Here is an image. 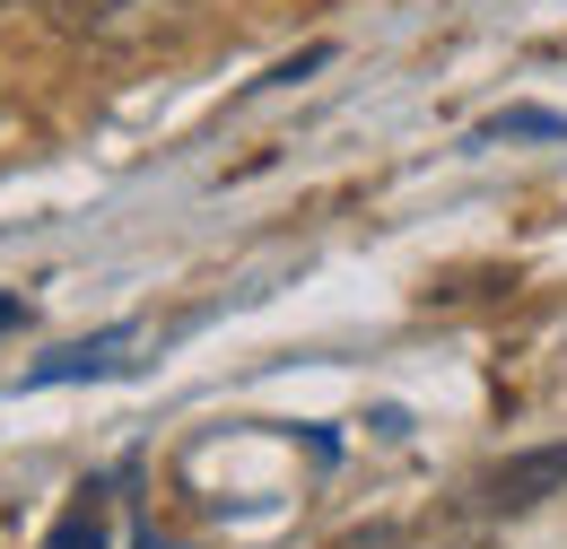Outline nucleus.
Masks as SVG:
<instances>
[{"mask_svg":"<svg viewBox=\"0 0 567 549\" xmlns=\"http://www.w3.org/2000/svg\"><path fill=\"white\" fill-rule=\"evenodd\" d=\"M0 9H18V0H0Z\"/></svg>","mask_w":567,"mask_h":549,"instance_id":"6e6552de","label":"nucleus"},{"mask_svg":"<svg viewBox=\"0 0 567 549\" xmlns=\"http://www.w3.org/2000/svg\"><path fill=\"white\" fill-rule=\"evenodd\" d=\"M332 62V44H306V53H297V62H280V70H262V87H297V79H306V70H323Z\"/></svg>","mask_w":567,"mask_h":549,"instance_id":"423d86ee","label":"nucleus"},{"mask_svg":"<svg viewBox=\"0 0 567 549\" xmlns=\"http://www.w3.org/2000/svg\"><path fill=\"white\" fill-rule=\"evenodd\" d=\"M550 488H567V445H533V454L497 463L481 497H489V515H524V506H542Z\"/></svg>","mask_w":567,"mask_h":549,"instance_id":"f257e3e1","label":"nucleus"},{"mask_svg":"<svg viewBox=\"0 0 567 549\" xmlns=\"http://www.w3.org/2000/svg\"><path fill=\"white\" fill-rule=\"evenodd\" d=\"M44 549H105V497H96V488H79L71 515L53 524V541H44Z\"/></svg>","mask_w":567,"mask_h":549,"instance_id":"20e7f679","label":"nucleus"},{"mask_svg":"<svg viewBox=\"0 0 567 549\" xmlns=\"http://www.w3.org/2000/svg\"><path fill=\"white\" fill-rule=\"evenodd\" d=\"M18 323H27V305H18L9 288H0V332H18Z\"/></svg>","mask_w":567,"mask_h":549,"instance_id":"0eeeda50","label":"nucleus"},{"mask_svg":"<svg viewBox=\"0 0 567 549\" xmlns=\"http://www.w3.org/2000/svg\"><path fill=\"white\" fill-rule=\"evenodd\" d=\"M166 0H53V18L62 27H79V35H132V27H148Z\"/></svg>","mask_w":567,"mask_h":549,"instance_id":"7ed1b4c3","label":"nucleus"},{"mask_svg":"<svg viewBox=\"0 0 567 549\" xmlns=\"http://www.w3.org/2000/svg\"><path fill=\"white\" fill-rule=\"evenodd\" d=\"M567 123L559 114H542V105H515V114H497L489 123V139H559Z\"/></svg>","mask_w":567,"mask_h":549,"instance_id":"39448f33","label":"nucleus"},{"mask_svg":"<svg viewBox=\"0 0 567 549\" xmlns=\"http://www.w3.org/2000/svg\"><path fill=\"white\" fill-rule=\"evenodd\" d=\"M123 349H132V323H114V332H96V341L53 349V358H44V366H35L27 384H79V375H123V366H132Z\"/></svg>","mask_w":567,"mask_h":549,"instance_id":"f03ea898","label":"nucleus"}]
</instances>
